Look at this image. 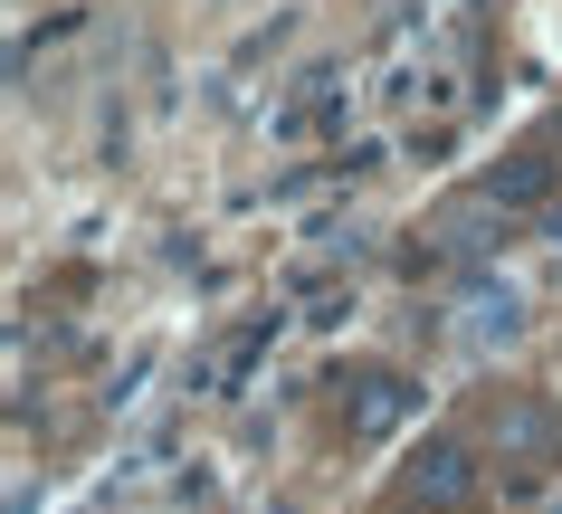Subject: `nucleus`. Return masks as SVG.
<instances>
[{
	"instance_id": "nucleus-1",
	"label": "nucleus",
	"mask_w": 562,
	"mask_h": 514,
	"mask_svg": "<svg viewBox=\"0 0 562 514\" xmlns=\"http://www.w3.org/2000/svg\"><path fill=\"white\" fill-rule=\"evenodd\" d=\"M505 457H515V486H543V477H553V400H515V420H505Z\"/></svg>"
},
{
	"instance_id": "nucleus-3",
	"label": "nucleus",
	"mask_w": 562,
	"mask_h": 514,
	"mask_svg": "<svg viewBox=\"0 0 562 514\" xmlns=\"http://www.w3.org/2000/svg\"><path fill=\"white\" fill-rule=\"evenodd\" d=\"M468 343H515V324H525V305H515V286H468Z\"/></svg>"
},
{
	"instance_id": "nucleus-4",
	"label": "nucleus",
	"mask_w": 562,
	"mask_h": 514,
	"mask_svg": "<svg viewBox=\"0 0 562 514\" xmlns=\"http://www.w3.org/2000/svg\"><path fill=\"white\" fill-rule=\"evenodd\" d=\"M543 191H553V162H505V172H486V201H496V210H525Z\"/></svg>"
},
{
	"instance_id": "nucleus-2",
	"label": "nucleus",
	"mask_w": 562,
	"mask_h": 514,
	"mask_svg": "<svg viewBox=\"0 0 562 514\" xmlns=\"http://www.w3.org/2000/svg\"><path fill=\"white\" fill-rule=\"evenodd\" d=\"M411 495H419V505H429V514H458V505H468V448H448V438H439V448L419 457Z\"/></svg>"
},
{
	"instance_id": "nucleus-5",
	"label": "nucleus",
	"mask_w": 562,
	"mask_h": 514,
	"mask_svg": "<svg viewBox=\"0 0 562 514\" xmlns=\"http://www.w3.org/2000/svg\"><path fill=\"white\" fill-rule=\"evenodd\" d=\"M401 410H411V391H401V381H362L353 429H362V438H382V429H401Z\"/></svg>"
}]
</instances>
